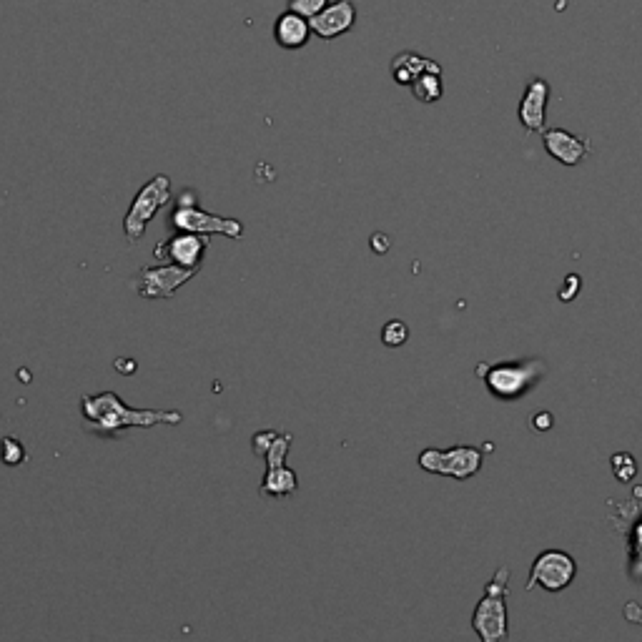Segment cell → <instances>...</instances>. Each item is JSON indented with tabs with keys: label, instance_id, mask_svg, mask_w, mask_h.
I'll return each instance as SVG.
<instances>
[{
	"label": "cell",
	"instance_id": "cell-7",
	"mask_svg": "<svg viewBox=\"0 0 642 642\" xmlns=\"http://www.w3.org/2000/svg\"><path fill=\"white\" fill-rule=\"evenodd\" d=\"M545 374L542 362H515V364H497L490 372H482V377L490 384L492 394L502 399L522 397L537 379Z\"/></svg>",
	"mask_w": 642,
	"mask_h": 642
},
{
	"label": "cell",
	"instance_id": "cell-12",
	"mask_svg": "<svg viewBox=\"0 0 642 642\" xmlns=\"http://www.w3.org/2000/svg\"><path fill=\"white\" fill-rule=\"evenodd\" d=\"M357 23V8L352 0H334L329 3L319 16H314L309 21L311 33L321 38V41H334V38L349 33Z\"/></svg>",
	"mask_w": 642,
	"mask_h": 642
},
{
	"label": "cell",
	"instance_id": "cell-8",
	"mask_svg": "<svg viewBox=\"0 0 642 642\" xmlns=\"http://www.w3.org/2000/svg\"><path fill=\"white\" fill-rule=\"evenodd\" d=\"M199 269H184V266L176 264H164V266H151V269H143L138 274V294L143 299H171L176 294V289L191 281Z\"/></svg>",
	"mask_w": 642,
	"mask_h": 642
},
{
	"label": "cell",
	"instance_id": "cell-4",
	"mask_svg": "<svg viewBox=\"0 0 642 642\" xmlns=\"http://www.w3.org/2000/svg\"><path fill=\"white\" fill-rule=\"evenodd\" d=\"M171 226H174L176 231H186V234L199 236L221 234L229 236V239H241V236H244V224H241L239 219H226V216H216L199 209V206H196L194 191L181 194L179 204H176L174 214H171Z\"/></svg>",
	"mask_w": 642,
	"mask_h": 642
},
{
	"label": "cell",
	"instance_id": "cell-15",
	"mask_svg": "<svg viewBox=\"0 0 642 642\" xmlns=\"http://www.w3.org/2000/svg\"><path fill=\"white\" fill-rule=\"evenodd\" d=\"M296 487H299V479H296L294 469H289L286 464L284 467L269 469L264 482H261V492L269 497H286L291 492H296Z\"/></svg>",
	"mask_w": 642,
	"mask_h": 642
},
{
	"label": "cell",
	"instance_id": "cell-16",
	"mask_svg": "<svg viewBox=\"0 0 642 642\" xmlns=\"http://www.w3.org/2000/svg\"><path fill=\"white\" fill-rule=\"evenodd\" d=\"M409 88H412V93H414V98H417V101L437 103L439 98H442V93H444L442 73H432V71L422 73V76H419L417 81H414Z\"/></svg>",
	"mask_w": 642,
	"mask_h": 642
},
{
	"label": "cell",
	"instance_id": "cell-5",
	"mask_svg": "<svg viewBox=\"0 0 642 642\" xmlns=\"http://www.w3.org/2000/svg\"><path fill=\"white\" fill-rule=\"evenodd\" d=\"M419 467L429 474L469 479L482 469V452H479L477 447L424 449V452L419 454Z\"/></svg>",
	"mask_w": 642,
	"mask_h": 642
},
{
	"label": "cell",
	"instance_id": "cell-14",
	"mask_svg": "<svg viewBox=\"0 0 642 642\" xmlns=\"http://www.w3.org/2000/svg\"><path fill=\"white\" fill-rule=\"evenodd\" d=\"M427 71L442 73V66H439V63H434L432 58H424V56H419V53H412V51L399 53V56L392 61V78L399 83V86H412V83Z\"/></svg>",
	"mask_w": 642,
	"mask_h": 642
},
{
	"label": "cell",
	"instance_id": "cell-20",
	"mask_svg": "<svg viewBox=\"0 0 642 642\" xmlns=\"http://www.w3.org/2000/svg\"><path fill=\"white\" fill-rule=\"evenodd\" d=\"M329 3H332V0H289V11L299 13V16H304L306 21H311V18L319 16Z\"/></svg>",
	"mask_w": 642,
	"mask_h": 642
},
{
	"label": "cell",
	"instance_id": "cell-23",
	"mask_svg": "<svg viewBox=\"0 0 642 642\" xmlns=\"http://www.w3.org/2000/svg\"><path fill=\"white\" fill-rule=\"evenodd\" d=\"M622 615H625V620L635 622V625H642V607L637 605V602H627V605L622 607Z\"/></svg>",
	"mask_w": 642,
	"mask_h": 642
},
{
	"label": "cell",
	"instance_id": "cell-13",
	"mask_svg": "<svg viewBox=\"0 0 642 642\" xmlns=\"http://www.w3.org/2000/svg\"><path fill=\"white\" fill-rule=\"evenodd\" d=\"M311 26L304 16L294 11H284L274 23V41L286 51H299L309 43Z\"/></svg>",
	"mask_w": 642,
	"mask_h": 642
},
{
	"label": "cell",
	"instance_id": "cell-10",
	"mask_svg": "<svg viewBox=\"0 0 642 642\" xmlns=\"http://www.w3.org/2000/svg\"><path fill=\"white\" fill-rule=\"evenodd\" d=\"M542 146L562 166H580L592 153L590 141L580 133L567 131V128H547V131H542Z\"/></svg>",
	"mask_w": 642,
	"mask_h": 642
},
{
	"label": "cell",
	"instance_id": "cell-3",
	"mask_svg": "<svg viewBox=\"0 0 642 642\" xmlns=\"http://www.w3.org/2000/svg\"><path fill=\"white\" fill-rule=\"evenodd\" d=\"M171 201V179L166 174L153 176L151 181L141 186L136 196H133L131 206L126 211V219H123V234H126L128 244H136L141 241V236L146 234V226L151 224L153 216L164 209Z\"/></svg>",
	"mask_w": 642,
	"mask_h": 642
},
{
	"label": "cell",
	"instance_id": "cell-17",
	"mask_svg": "<svg viewBox=\"0 0 642 642\" xmlns=\"http://www.w3.org/2000/svg\"><path fill=\"white\" fill-rule=\"evenodd\" d=\"M289 447H291V434L276 432L274 442L269 444V449H266V454H264L266 467L269 469L284 467V459H286V454H289Z\"/></svg>",
	"mask_w": 642,
	"mask_h": 642
},
{
	"label": "cell",
	"instance_id": "cell-24",
	"mask_svg": "<svg viewBox=\"0 0 642 642\" xmlns=\"http://www.w3.org/2000/svg\"><path fill=\"white\" fill-rule=\"evenodd\" d=\"M530 424L537 429V432H545L547 427H552V417L547 412H540L535 419H532Z\"/></svg>",
	"mask_w": 642,
	"mask_h": 642
},
{
	"label": "cell",
	"instance_id": "cell-25",
	"mask_svg": "<svg viewBox=\"0 0 642 642\" xmlns=\"http://www.w3.org/2000/svg\"><path fill=\"white\" fill-rule=\"evenodd\" d=\"M372 246H374V251H377V254H384V251L389 249V241H387V236H382V234H377L372 239Z\"/></svg>",
	"mask_w": 642,
	"mask_h": 642
},
{
	"label": "cell",
	"instance_id": "cell-22",
	"mask_svg": "<svg viewBox=\"0 0 642 642\" xmlns=\"http://www.w3.org/2000/svg\"><path fill=\"white\" fill-rule=\"evenodd\" d=\"M580 284H582V281H580V276H577V274H570V276H567V279H565V289H562L560 299H562V301L575 299V296H577V289H580Z\"/></svg>",
	"mask_w": 642,
	"mask_h": 642
},
{
	"label": "cell",
	"instance_id": "cell-11",
	"mask_svg": "<svg viewBox=\"0 0 642 642\" xmlns=\"http://www.w3.org/2000/svg\"><path fill=\"white\" fill-rule=\"evenodd\" d=\"M547 106H550V83L545 78H532L525 86V93L520 98V116L522 128L527 133H542L547 123Z\"/></svg>",
	"mask_w": 642,
	"mask_h": 642
},
{
	"label": "cell",
	"instance_id": "cell-19",
	"mask_svg": "<svg viewBox=\"0 0 642 642\" xmlns=\"http://www.w3.org/2000/svg\"><path fill=\"white\" fill-rule=\"evenodd\" d=\"M23 459H26V449H23L21 442H16V439L11 437H6L0 442V462L8 464V467H16Z\"/></svg>",
	"mask_w": 642,
	"mask_h": 642
},
{
	"label": "cell",
	"instance_id": "cell-1",
	"mask_svg": "<svg viewBox=\"0 0 642 642\" xmlns=\"http://www.w3.org/2000/svg\"><path fill=\"white\" fill-rule=\"evenodd\" d=\"M83 417L91 422L98 432H118L128 427H156V424H179L181 412L174 409H131L123 404L113 392L96 394V397L81 399Z\"/></svg>",
	"mask_w": 642,
	"mask_h": 642
},
{
	"label": "cell",
	"instance_id": "cell-6",
	"mask_svg": "<svg viewBox=\"0 0 642 642\" xmlns=\"http://www.w3.org/2000/svg\"><path fill=\"white\" fill-rule=\"evenodd\" d=\"M577 575V565L567 552L562 550H545L532 562L530 577L525 582V590L542 587L547 592H562L572 585Z\"/></svg>",
	"mask_w": 642,
	"mask_h": 642
},
{
	"label": "cell",
	"instance_id": "cell-2",
	"mask_svg": "<svg viewBox=\"0 0 642 642\" xmlns=\"http://www.w3.org/2000/svg\"><path fill=\"white\" fill-rule=\"evenodd\" d=\"M507 580L510 570L500 567L497 575L487 582L485 597L477 602L472 615V630L482 642H507L510 625H507Z\"/></svg>",
	"mask_w": 642,
	"mask_h": 642
},
{
	"label": "cell",
	"instance_id": "cell-18",
	"mask_svg": "<svg viewBox=\"0 0 642 642\" xmlns=\"http://www.w3.org/2000/svg\"><path fill=\"white\" fill-rule=\"evenodd\" d=\"M407 339H409V327L404 324V321L394 319L384 324L382 342L387 344V347H402V344H407Z\"/></svg>",
	"mask_w": 642,
	"mask_h": 642
},
{
	"label": "cell",
	"instance_id": "cell-21",
	"mask_svg": "<svg viewBox=\"0 0 642 642\" xmlns=\"http://www.w3.org/2000/svg\"><path fill=\"white\" fill-rule=\"evenodd\" d=\"M274 437H276V432H271V429H264V432H259L254 439H251V447H254V452L259 454V457H264L266 449H269V444L274 442Z\"/></svg>",
	"mask_w": 642,
	"mask_h": 642
},
{
	"label": "cell",
	"instance_id": "cell-9",
	"mask_svg": "<svg viewBox=\"0 0 642 642\" xmlns=\"http://www.w3.org/2000/svg\"><path fill=\"white\" fill-rule=\"evenodd\" d=\"M206 249H209V236L179 231V234L171 236L169 241L158 244L153 256L161 261H169V264L184 266V269H199L201 261H204Z\"/></svg>",
	"mask_w": 642,
	"mask_h": 642
}]
</instances>
